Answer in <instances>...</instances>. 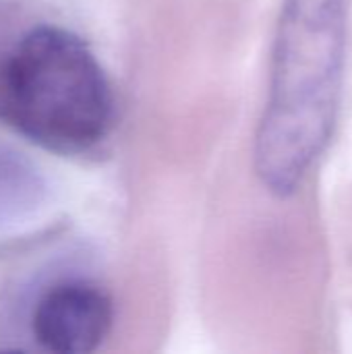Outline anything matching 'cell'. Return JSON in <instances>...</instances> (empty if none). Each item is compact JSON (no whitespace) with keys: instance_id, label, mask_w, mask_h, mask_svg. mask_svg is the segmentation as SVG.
<instances>
[{"instance_id":"6da1fadb","label":"cell","mask_w":352,"mask_h":354,"mask_svg":"<svg viewBox=\"0 0 352 354\" xmlns=\"http://www.w3.org/2000/svg\"><path fill=\"white\" fill-rule=\"evenodd\" d=\"M346 50L349 0L282 2L253 147L255 174L278 199L299 193L336 133Z\"/></svg>"},{"instance_id":"7a4b0ae2","label":"cell","mask_w":352,"mask_h":354,"mask_svg":"<svg viewBox=\"0 0 352 354\" xmlns=\"http://www.w3.org/2000/svg\"><path fill=\"white\" fill-rule=\"evenodd\" d=\"M114 114L100 60L71 29L35 25L0 54V120L27 141L83 156L108 139Z\"/></svg>"},{"instance_id":"3957f363","label":"cell","mask_w":352,"mask_h":354,"mask_svg":"<svg viewBox=\"0 0 352 354\" xmlns=\"http://www.w3.org/2000/svg\"><path fill=\"white\" fill-rule=\"evenodd\" d=\"M114 307L108 292L91 280H62L44 290L31 311V336L54 354L98 351L112 330Z\"/></svg>"},{"instance_id":"277c9868","label":"cell","mask_w":352,"mask_h":354,"mask_svg":"<svg viewBox=\"0 0 352 354\" xmlns=\"http://www.w3.org/2000/svg\"><path fill=\"white\" fill-rule=\"evenodd\" d=\"M44 195L46 185L33 164L0 149V226L31 214Z\"/></svg>"}]
</instances>
